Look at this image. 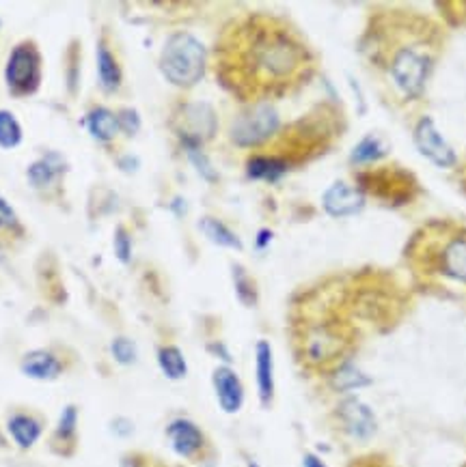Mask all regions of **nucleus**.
<instances>
[{
    "label": "nucleus",
    "instance_id": "nucleus-1",
    "mask_svg": "<svg viewBox=\"0 0 466 467\" xmlns=\"http://www.w3.org/2000/svg\"><path fill=\"white\" fill-rule=\"evenodd\" d=\"M216 71L235 97L261 104L305 82L313 71V54L290 24L253 13L225 29L216 48Z\"/></svg>",
    "mask_w": 466,
    "mask_h": 467
},
{
    "label": "nucleus",
    "instance_id": "nucleus-2",
    "mask_svg": "<svg viewBox=\"0 0 466 467\" xmlns=\"http://www.w3.org/2000/svg\"><path fill=\"white\" fill-rule=\"evenodd\" d=\"M371 61L380 63L397 91L406 99L421 97L434 67V35L415 24L386 26L371 30L365 46Z\"/></svg>",
    "mask_w": 466,
    "mask_h": 467
},
{
    "label": "nucleus",
    "instance_id": "nucleus-3",
    "mask_svg": "<svg viewBox=\"0 0 466 467\" xmlns=\"http://www.w3.org/2000/svg\"><path fill=\"white\" fill-rule=\"evenodd\" d=\"M415 267L421 274L443 276L466 285V233L449 224H429L415 238Z\"/></svg>",
    "mask_w": 466,
    "mask_h": 467
},
{
    "label": "nucleus",
    "instance_id": "nucleus-4",
    "mask_svg": "<svg viewBox=\"0 0 466 467\" xmlns=\"http://www.w3.org/2000/svg\"><path fill=\"white\" fill-rule=\"evenodd\" d=\"M160 71L175 87H192L206 71V48L191 33L171 35L162 48Z\"/></svg>",
    "mask_w": 466,
    "mask_h": 467
},
{
    "label": "nucleus",
    "instance_id": "nucleus-5",
    "mask_svg": "<svg viewBox=\"0 0 466 467\" xmlns=\"http://www.w3.org/2000/svg\"><path fill=\"white\" fill-rule=\"evenodd\" d=\"M4 80L15 97H26L39 88L41 56L33 44H18L9 54Z\"/></svg>",
    "mask_w": 466,
    "mask_h": 467
},
{
    "label": "nucleus",
    "instance_id": "nucleus-6",
    "mask_svg": "<svg viewBox=\"0 0 466 467\" xmlns=\"http://www.w3.org/2000/svg\"><path fill=\"white\" fill-rule=\"evenodd\" d=\"M279 129V114L270 104H253L232 125V140L238 146H258Z\"/></svg>",
    "mask_w": 466,
    "mask_h": 467
},
{
    "label": "nucleus",
    "instance_id": "nucleus-7",
    "mask_svg": "<svg viewBox=\"0 0 466 467\" xmlns=\"http://www.w3.org/2000/svg\"><path fill=\"white\" fill-rule=\"evenodd\" d=\"M348 345L343 332L335 325L328 323H316L309 328L301 336V354L309 364H326L342 355V351Z\"/></svg>",
    "mask_w": 466,
    "mask_h": 467
},
{
    "label": "nucleus",
    "instance_id": "nucleus-8",
    "mask_svg": "<svg viewBox=\"0 0 466 467\" xmlns=\"http://www.w3.org/2000/svg\"><path fill=\"white\" fill-rule=\"evenodd\" d=\"M175 129L186 149H199L216 132V114L209 104H188L177 113Z\"/></svg>",
    "mask_w": 466,
    "mask_h": 467
},
{
    "label": "nucleus",
    "instance_id": "nucleus-9",
    "mask_svg": "<svg viewBox=\"0 0 466 467\" xmlns=\"http://www.w3.org/2000/svg\"><path fill=\"white\" fill-rule=\"evenodd\" d=\"M337 418L342 422L343 431L356 442H368L374 438L378 422H376L374 412L369 405L360 403L359 398H345L342 405L337 407Z\"/></svg>",
    "mask_w": 466,
    "mask_h": 467
},
{
    "label": "nucleus",
    "instance_id": "nucleus-10",
    "mask_svg": "<svg viewBox=\"0 0 466 467\" xmlns=\"http://www.w3.org/2000/svg\"><path fill=\"white\" fill-rule=\"evenodd\" d=\"M415 143L419 146V151H421V154L426 155L429 162H434L436 166L452 168L455 164L453 149L445 143L441 132L436 129V123H434L429 117H423L417 123Z\"/></svg>",
    "mask_w": 466,
    "mask_h": 467
},
{
    "label": "nucleus",
    "instance_id": "nucleus-11",
    "mask_svg": "<svg viewBox=\"0 0 466 467\" xmlns=\"http://www.w3.org/2000/svg\"><path fill=\"white\" fill-rule=\"evenodd\" d=\"M166 438H169L175 454L184 456V459H197L201 450L206 448V435L188 418L173 420L166 427Z\"/></svg>",
    "mask_w": 466,
    "mask_h": 467
},
{
    "label": "nucleus",
    "instance_id": "nucleus-12",
    "mask_svg": "<svg viewBox=\"0 0 466 467\" xmlns=\"http://www.w3.org/2000/svg\"><path fill=\"white\" fill-rule=\"evenodd\" d=\"M322 204L324 212L333 218L354 216V213H359L360 209L365 207V194L352 186H348V183L337 181L324 192Z\"/></svg>",
    "mask_w": 466,
    "mask_h": 467
},
{
    "label": "nucleus",
    "instance_id": "nucleus-13",
    "mask_svg": "<svg viewBox=\"0 0 466 467\" xmlns=\"http://www.w3.org/2000/svg\"><path fill=\"white\" fill-rule=\"evenodd\" d=\"M214 390H216L218 405L225 413H238L244 405V386L240 377L229 366H218L212 375Z\"/></svg>",
    "mask_w": 466,
    "mask_h": 467
},
{
    "label": "nucleus",
    "instance_id": "nucleus-14",
    "mask_svg": "<svg viewBox=\"0 0 466 467\" xmlns=\"http://www.w3.org/2000/svg\"><path fill=\"white\" fill-rule=\"evenodd\" d=\"M255 381H258L259 403L270 407L275 398V358L268 340H259L255 345Z\"/></svg>",
    "mask_w": 466,
    "mask_h": 467
},
{
    "label": "nucleus",
    "instance_id": "nucleus-15",
    "mask_svg": "<svg viewBox=\"0 0 466 467\" xmlns=\"http://www.w3.org/2000/svg\"><path fill=\"white\" fill-rule=\"evenodd\" d=\"M20 371H22L26 377H30V379L55 381L61 377L63 362L48 349H35L24 355Z\"/></svg>",
    "mask_w": 466,
    "mask_h": 467
},
{
    "label": "nucleus",
    "instance_id": "nucleus-16",
    "mask_svg": "<svg viewBox=\"0 0 466 467\" xmlns=\"http://www.w3.org/2000/svg\"><path fill=\"white\" fill-rule=\"evenodd\" d=\"M7 429H9V435H12L13 442L18 444L22 450L38 444L41 433H44V427H41L39 420L29 416V413H15V416L9 418Z\"/></svg>",
    "mask_w": 466,
    "mask_h": 467
},
{
    "label": "nucleus",
    "instance_id": "nucleus-17",
    "mask_svg": "<svg viewBox=\"0 0 466 467\" xmlns=\"http://www.w3.org/2000/svg\"><path fill=\"white\" fill-rule=\"evenodd\" d=\"M290 168V162L283 160L276 155H258L249 162L246 172H249L250 179H264V181H276Z\"/></svg>",
    "mask_w": 466,
    "mask_h": 467
},
{
    "label": "nucleus",
    "instance_id": "nucleus-18",
    "mask_svg": "<svg viewBox=\"0 0 466 467\" xmlns=\"http://www.w3.org/2000/svg\"><path fill=\"white\" fill-rule=\"evenodd\" d=\"M76 429H78V407L67 405L63 407L59 422L55 429V446L61 444V454H72L76 446Z\"/></svg>",
    "mask_w": 466,
    "mask_h": 467
},
{
    "label": "nucleus",
    "instance_id": "nucleus-19",
    "mask_svg": "<svg viewBox=\"0 0 466 467\" xmlns=\"http://www.w3.org/2000/svg\"><path fill=\"white\" fill-rule=\"evenodd\" d=\"M97 73L104 91H117L119 84H122V70H119L117 61H114L106 46H97Z\"/></svg>",
    "mask_w": 466,
    "mask_h": 467
},
{
    "label": "nucleus",
    "instance_id": "nucleus-20",
    "mask_svg": "<svg viewBox=\"0 0 466 467\" xmlns=\"http://www.w3.org/2000/svg\"><path fill=\"white\" fill-rule=\"evenodd\" d=\"M87 125H89V132L96 136L97 140H102V143H108V140H113L114 136L119 134V121L111 110L106 108H97L93 110L91 114L87 117Z\"/></svg>",
    "mask_w": 466,
    "mask_h": 467
},
{
    "label": "nucleus",
    "instance_id": "nucleus-21",
    "mask_svg": "<svg viewBox=\"0 0 466 467\" xmlns=\"http://www.w3.org/2000/svg\"><path fill=\"white\" fill-rule=\"evenodd\" d=\"M331 384L335 390L350 392V390H359V388L369 386L371 379L359 369V366L352 364V362H343V364L333 372Z\"/></svg>",
    "mask_w": 466,
    "mask_h": 467
},
{
    "label": "nucleus",
    "instance_id": "nucleus-22",
    "mask_svg": "<svg viewBox=\"0 0 466 467\" xmlns=\"http://www.w3.org/2000/svg\"><path fill=\"white\" fill-rule=\"evenodd\" d=\"M158 364L166 379L173 381L184 379L188 372L184 354H182V349L175 347V345H165V347L158 349Z\"/></svg>",
    "mask_w": 466,
    "mask_h": 467
},
{
    "label": "nucleus",
    "instance_id": "nucleus-23",
    "mask_svg": "<svg viewBox=\"0 0 466 467\" xmlns=\"http://www.w3.org/2000/svg\"><path fill=\"white\" fill-rule=\"evenodd\" d=\"M61 171H63L61 157L56 154H52V155H46L44 160L35 162V164L29 168V172H26V175H29L30 186L48 188L50 183L55 181L56 177H59Z\"/></svg>",
    "mask_w": 466,
    "mask_h": 467
},
{
    "label": "nucleus",
    "instance_id": "nucleus-24",
    "mask_svg": "<svg viewBox=\"0 0 466 467\" xmlns=\"http://www.w3.org/2000/svg\"><path fill=\"white\" fill-rule=\"evenodd\" d=\"M199 229L203 230V235L209 241H214L216 246H223V248H233V250H242V241L238 239V235H233L232 229L225 227L223 222L214 218H203L199 222Z\"/></svg>",
    "mask_w": 466,
    "mask_h": 467
},
{
    "label": "nucleus",
    "instance_id": "nucleus-25",
    "mask_svg": "<svg viewBox=\"0 0 466 467\" xmlns=\"http://www.w3.org/2000/svg\"><path fill=\"white\" fill-rule=\"evenodd\" d=\"M22 140V128L9 110H0V146L13 149Z\"/></svg>",
    "mask_w": 466,
    "mask_h": 467
},
{
    "label": "nucleus",
    "instance_id": "nucleus-26",
    "mask_svg": "<svg viewBox=\"0 0 466 467\" xmlns=\"http://www.w3.org/2000/svg\"><path fill=\"white\" fill-rule=\"evenodd\" d=\"M382 155H385V146H382L380 140L374 138V136H368V138L360 140V143L354 146L350 160H352L354 164H371V162L380 160Z\"/></svg>",
    "mask_w": 466,
    "mask_h": 467
},
{
    "label": "nucleus",
    "instance_id": "nucleus-27",
    "mask_svg": "<svg viewBox=\"0 0 466 467\" xmlns=\"http://www.w3.org/2000/svg\"><path fill=\"white\" fill-rule=\"evenodd\" d=\"M233 280H235L238 300L242 302L244 306H255V304H258V288H255V282L250 280L242 267L233 265Z\"/></svg>",
    "mask_w": 466,
    "mask_h": 467
},
{
    "label": "nucleus",
    "instance_id": "nucleus-28",
    "mask_svg": "<svg viewBox=\"0 0 466 467\" xmlns=\"http://www.w3.org/2000/svg\"><path fill=\"white\" fill-rule=\"evenodd\" d=\"M111 354H113V358L119 362V364L130 366L136 362L139 351H136L134 340H130L128 336H119V338H114L111 343Z\"/></svg>",
    "mask_w": 466,
    "mask_h": 467
},
{
    "label": "nucleus",
    "instance_id": "nucleus-29",
    "mask_svg": "<svg viewBox=\"0 0 466 467\" xmlns=\"http://www.w3.org/2000/svg\"><path fill=\"white\" fill-rule=\"evenodd\" d=\"M130 252H132V241H130L128 230L119 227L114 230V254H117V259L122 261V263H128Z\"/></svg>",
    "mask_w": 466,
    "mask_h": 467
},
{
    "label": "nucleus",
    "instance_id": "nucleus-30",
    "mask_svg": "<svg viewBox=\"0 0 466 467\" xmlns=\"http://www.w3.org/2000/svg\"><path fill=\"white\" fill-rule=\"evenodd\" d=\"M188 155H191L192 164L197 166V171L201 172V175L206 177V179H209V181H214V179H216V172L212 171V166H209L208 157L203 155L201 151H199V149H188Z\"/></svg>",
    "mask_w": 466,
    "mask_h": 467
},
{
    "label": "nucleus",
    "instance_id": "nucleus-31",
    "mask_svg": "<svg viewBox=\"0 0 466 467\" xmlns=\"http://www.w3.org/2000/svg\"><path fill=\"white\" fill-rule=\"evenodd\" d=\"M119 128L123 129L125 134H136L139 132V128H140V119H139V114L134 113V110H122V113H119Z\"/></svg>",
    "mask_w": 466,
    "mask_h": 467
},
{
    "label": "nucleus",
    "instance_id": "nucleus-32",
    "mask_svg": "<svg viewBox=\"0 0 466 467\" xmlns=\"http://www.w3.org/2000/svg\"><path fill=\"white\" fill-rule=\"evenodd\" d=\"M18 216L12 209V204L0 196V229H18Z\"/></svg>",
    "mask_w": 466,
    "mask_h": 467
},
{
    "label": "nucleus",
    "instance_id": "nucleus-33",
    "mask_svg": "<svg viewBox=\"0 0 466 467\" xmlns=\"http://www.w3.org/2000/svg\"><path fill=\"white\" fill-rule=\"evenodd\" d=\"M132 429L134 427L125 418L114 420V433H117V435H130V433H132Z\"/></svg>",
    "mask_w": 466,
    "mask_h": 467
},
{
    "label": "nucleus",
    "instance_id": "nucleus-34",
    "mask_svg": "<svg viewBox=\"0 0 466 467\" xmlns=\"http://www.w3.org/2000/svg\"><path fill=\"white\" fill-rule=\"evenodd\" d=\"M302 467H328V465L316 454H305V459H302Z\"/></svg>",
    "mask_w": 466,
    "mask_h": 467
},
{
    "label": "nucleus",
    "instance_id": "nucleus-35",
    "mask_svg": "<svg viewBox=\"0 0 466 467\" xmlns=\"http://www.w3.org/2000/svg\"><path fill=\"white\" fill-rule=\"evenodd\" d=\"M209 351H216L218 358H223L225 362H232V355H229V351L225 349L223 345H212V347H209Z\"/></svg>",
    "mask_w": 466,
    "mask_h": 467
},
{
    "label": "nucleus",
    "instance_id": "nucleus-36",
    "mask_svg": "<svg viewBox=\"0 0 466 467\" xmlns=\"http://www.w3.org/2000/svg\"><path fill=\"white\" fill-rule=\"evenodd\" d=\"M272 239V233L270 230H259V235H258V248H266V244H268V241Z\"/></svg>",
    "mask_w": 466,
    "mask_h": 467
},
{
    "label": "nucleus",
    "instance_id": "nucleus-37",
    "mask_svg": "<svg viewBox=\"0 0 466 467\" xmlns=\"http://www.w3.org/2000/svg\"><path fill=\"white\" fill-rule=\"evenodd\" d=\"M246 467H259V463H258V461L249 459V461H246Z\"/></svg>",
    "mask_w": 466,
    "mask_h": 467
},
{
    "label": "nucleus",
    "instance_id": "nucleus-38",
    "mask_svg": "<svg viewBox=\"0 0 466 467\" xmlns=\"http://www.w3.org/2000/svg\"><path fill=\"white\" fill-rule=\"evenodd\" d=\"M4 446H7V439H4L3 431H0V448H4Z\"/></svg>",
    "mask_w": 466,
    "mask_h": 467
},
{
    "label": "nucleus",
    "instance_id": "nucleus-39",
    "mask_svg": "<svg viewBox=\"0 0 466 467\" xmlns=\"http://www.w3.org/2000/svg\"><path fill=\"white\" fill-rule=\"evenodd\" d=\"M4 259V252H3V246H0V261Z\"/></svg>",
    "mask_w": 466,
    "mask_h": 467
}]
</instances>
